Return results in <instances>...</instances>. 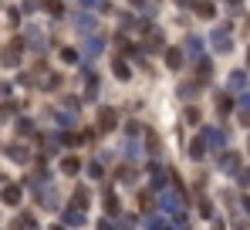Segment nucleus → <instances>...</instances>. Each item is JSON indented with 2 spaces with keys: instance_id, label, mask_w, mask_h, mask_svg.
I'll return each mask as SVG.
<instances>
[{
  "instance_id": "obj_15",
  "label": "nucleus",
  "mask_w": 250,
  "mask_h": 230,
  "mask_svg": "<svg viewBox=\"0 0 250 230\" xmlns=\"http://www.w3.org/2000/svg\"><path fill=\"white\" fill-rule=\"evenodd\" d=\"M247 61H250V58H247Z\"/></svg>"
},
{
  "instance_id": "obj_2",
  "label": "nucleus",
  "mask_w": 250,
  "mask_h": 230,
  "mask_svg": "<svg viewBox=\"0 0 250 230\" xmlns=\"http://www.w3.org/2000/svg\"><path fill=\"white\" fill-rule=\"evenodd\" d=\"M193 10H196V14H199V17H206V20H210V17H213V14H216V7H213V3H210V0H199V3H193Z\"/></svg>"
},
{
  "instance_id": "obj_6",
  "label": "nucleus",
  "mask_w": 250,
  "mask_h": 230,
  "mask_svg": "<svg viewBox=\"0 0 250 230\" xmlns=\"http://www.w3.org/2000/svg\"><path fill=\"white\" fill-rule=\"evenodd\" d=\"M199 48H203V44H199V37H193V34H189V37H186V51L193 54V58H199Z\"/></svg>"
},
{
  "instance_id": "obj_3",
  "label": "nucleus",
  "mask_w": 250,
  "mask_h": 230,
  "mask_svg": "<svg viewBox=\"0 0 250 230\" xmlns=\"http://www.w3.org/2000/svg\"><path fill=\"white\" fill-rule=\"evenodd\" d=\"M95 24H98V20H95V17H88V14H81V17H78V31H81V34H91V31H95Z\"/></svg>"
},
{
  "instance_id": "obj_13",
  "label": "nucleus",
  "mask_w": 250,
  "mask_h": 230,
  "mask_svg": "<svg viewBox=\"0 0 250 230\" xmlns=\"http://www.w3.org/2000/svg\"><path fill=\"white\" fill-rule=\"evenodd\" d=\"M176 3H179V7H189V3H193V0H176Z\"/></svg>"
},
{
  "instance_id": "obj_7",
  "label": "nucleus",
  "mask_w": 250,
  "mask_h": 230,
  "mask_svg": "<svg viewBox=\"0 0 250 230\" xmlns=\"http://www.w3.org/2000/svg\"><path fill=\"white\" fill-rule=\"evenodd\" d=\"M112 68H115V75H119V78H128V65H125L122 58H115V61H112Z\"/></svg>"
},
{
  "instance_id": "obj_1",
  "label": "nucleus",
  "mask_w": 250,
  "mask_h": 230,
  "mask_svg": "<svg viewBox=\"0 0 250 230\" xmlns=\"http://www.w3.org/2000/svg\"><path fill=\"white\" fill-rule=\"evenodd\" d=\"M210 41H213V48H216V51H230V27H216Z\"/></svg>"
},
{
  "instance_id": "obj_9",
  "label": "nucleus",
  "mask_w": 250,
  "mask_h": 230,
  "mask_svg": "<svg viewBox=\"0 0 250 230\" xmlns=\"http://www.w3.org/2000/svg\"><path fill=\"white\" fill-rule=\"evenodd\" d=\"M115 125V112H102V129H112Z\"/></svg>"
},
{
  "instance_id": "obj_5",
  "label": "nucleus",
  "mask_w": 250,
  "mask_h": 230,
  "mask_svg": "<svg viewBox=\"0 0 250 230\" xmlns=\"http://www.w3.org/2000/svg\"><path fill=\"white\" fill-rule=\"evenodd\" d=\"M44 10H48V14H51V17H61V14H64L61 0H44Z\"/></svg>"
},
{
  "instance_id": "obj_4",
  "label": "nucleus",
  "mask_w": 250,
  "mask_h": 230,
  "mask_svg": "<svg viewBox=\"0 0 250 230\" xmlns=\"http://www.w3.org/2000/svg\"><path fill=\"white\" fill-rule=\"evenodd\" d=\"M166 65H169V68H179V65H183V54H179L176 48H166Z\"/></svg>"
},
{
  "instance_id": "obj_11",
  "label": "nucleus",
  "mask_w": 250,
  "mask_h": 230,
  "mask_svg": "<svg viewBox=\"0 0 250 230\" xmlns=\"http://www.w3.org/2000/svg\"><path fill=\"white\" fill-rule=\"evenodd\" d=\"M81 7H105V0H78Z\"/></svg>"
},
{
  "instance_id": "obj_8",
  "label": "nucleus",
  "mask_w": 250,
  "mask_h": 230,
  "mask_svg": "<svg viewBox=\"0 0 250 230\" xmlns=\"http://www.w3.org/2000/svg\"><path fill=\"white\" fill-rule=\"evenodd\" d=\"M85 51H88V58H95V54L102 51V41H98V37H95V41H88V48H85Z\"/></svg>"
},
{
  "instance_id": "obj_12",
  "label": "nucleus",
  "mask_w": 250,
  "mask_h": 230,
  "mask_svg": "<svg viewBox=\"0 0 250 230\" xmlns=\"http://www.w3.org/2000/svg\"><path fill=\"white\" fill-rule=\"evenodd\" d=\"M61 58H64V61H78V54H74L71 48H64V51H61Z\"/></svg>"
},
{
  "instance_id": "obj_10",
  "label": "nucleus",
  "mask_w": 250,
  "mask_h": 230,
  "mask_svg": "<svg viewBox=\"0 0 250 230\" xmlns=\"http://www.w3.org/2000/svg\"><path fill=\"white\" fill-rule=\"evenodd\" d=\"M3 200H7V203H17V200H20V190H14V186H10V190L3 193Z\"/></svg>"
},
{
  "instance_id": "obj_14",
  "label": "nucleus",
  "mask_w": 250,
  "mask_h": 230,
  "mask_svg": "<svg viewBox=\"0 0 250 230\" xmlns=\"http://www.w3.org/2000/svg\"><path fill=\"white\" fill-rule=\"evenodd\" d=\"M142 3H145V0H132V7H142Z\"/></svg>"
}]
</instances>
